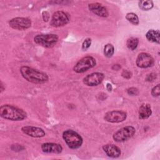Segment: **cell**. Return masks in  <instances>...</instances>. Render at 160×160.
Returning a JSON list of instances; mask_svg holds the SVG:
<instances>
[{"mask_svg": "<svg viewBox=\"0 0 160 160\" xmlns=\"http://www.w3.org/2000/svg\"><path fill=\"white\" fill-rule=\"evenodd\" d=\"M0 116L6 119L11 121H22L26 116V112L22 109L10 104H4L0 108Z\"/></svg>", "mask_w": 160, "mask_h": 160, "instance_id": "cell-1", "label": "cell"}, {"mask_svg": "<svg viewBox=\"0 0 160 160\" xmlns=\"http://www.w3.org/2000/svg\"><path fill=\"white\" fill-rule=\"evenodd\" d=\"M20 72L26 80L32 83H44L48 80V76L46 73L29 66H22L20 69Z\"/></svg>", "mask_w": 160, "mask_h": 160, "instance_id": "cell-2", "label": "cell"}, {"mask_svg": "<svg viewBox=\"0 0 160 160\" xmlns=\"http://www.w3.org/2000/svg\"><path fill=\"white\" fill-rule=\"evenodd\" d=\"M62 138L68 146L71 149H78L82 144V137L72 129L65 131L62 134Z\"/></svg>", "mask_w": 160, "mask_h": 160, "instance_id": "cell-3", "label": "cell"}, {"mask_svg": "<svg viewBox=\"0 0 160 160\" xmlns=\"http://www.w3.org/2000/svg\"><path fill=\"white\" fill-rule=\"evenodd\" d=\"M34 42L44 48H52L58 41V36L54 34H39L34 37Z\"/></svg>", "mask_w": 160, "mask_h": 160, "instance_id": "cell-4", "label": "cell"}, {"mask_svg": "<svg viewBox=\"0 0 160 160\" xmlns=\"http://www.w3.org/2000/svg\"><path fill=\"white\" fill-rule=\"evenodd\" d=\"M96 59L92 56H86L81 59L73 68L77 73H82L96 66Z\"/></svg>", "mask_w": 160, "mask_h": 160, "instance_id": "cell-5", "label": "cell"}, {"mask_svg": "<svg viewBox=\"0 0 160 160\" xmlns=\"http://www.w3.org/2000/svg\"><path fill=\"white\" fill-rule=\"evenodd\" d=\"M135 132L136 129L134 127L131 126H125L114 132L112 138L116 142H123L132 138L135 134Z\"/></svg>", "mask_w": 160, "mask_h": 160, "instance_id": "cell-6", "label": "cell"}, {"mask_svg": "<svg viewBox=\"0 0 160 160\" xmlns=\"http://www.w3.org/2000/svg\"><path fill=\"white\" fill-rule=\"evenodd\" d=\"M69 21V16L68 14L62 11H58L53 14L50 24L54 27H60L66 24Z\"/></svg>", "mask_w": 160, "mask_h": 160, "instance_id": "cell-7", "label": "cell"}, {"mask_svg": "<svg viewBox=\"0 0 160 160\" xmlns=\"http://www.w3.org/2000/svg\"><path fill=\"white\" fill-rule=\"evenodd\" d=\"M10 27L17 30H24L28 29L31 26V21L28 18H15L9 22Z\"/></svg>", "mask_w": 160, "mask_h": 160, "instance_id": "cell-8", "label": "cell"}, {"mask_svg": "<svg viewBox=\"0 0 160 160\" xmlns=\"http://www.w3.org/2000/svg\"><path fill=\"white\" fill-rule=\"evenodd\" d=\"M127 117V114L122 111H111L107 112L104 116V119L109 122L118 123L124 121Z\"/></svg>", "mask_w": 160, "mask_h": 160, "instance_id": "cell-9", "label": "cell"}, {"mask_svg": "<svg viewBox=\"0 0 160 160\" xmlns=\"http://www.w3.org/2000/svg\"><path fill=\"white\" fill-rule=\"evenodd\" d=\"M136 63L137 66L140 68H148L153 65L154 59L148 53L141 52L138 56Z\"/></svg>", "mask_w": 160, "mask_h": 160, "instance_id": "cell-10", "label": "cell"}, {"mask_svg": "<svg viewBox=\"0 0 160 160\" xmlns=\"http://www.w3.org/2000/svg\"><path fill=\"white\" fill-rule=\"evenodd\" d=\"M104 78V76L102 73L93 72L84 77L83 79V82L88 86H95L101 83Z\"/></svg>", "mask_w": 160, "mask_h": 160, "instance_id": "cell-11", "label": "cell"}, {"mask_svg": "<svg viewBox=\"0 0 160 160\" xmlns=\"http://www.w3.org/2000/svg\"><path fill=\"white\" fill-rule=\"evenodd\" d=\"M21 131L26 134L32 138H42L46 135L44 131L40 128L31 126H23Z\"/></svg>", "mask_w": 160, "mask_h": 160, "instance_id": "cell-12", "label": "cell"}, {"mask_svg": "<svg viewBox=\"0 0 160 160\" xmlns=\"http://www.w3.org/2000/svg\"><path fill=\"white\" fill-rule=\"evenodd\" d=\"M88 8L91 12H92L94 14H96L98 16L106 18L108 17L109 15V12L107 8L100 3H91L88 5Z\"/></svg>", "mask_w": 160, "mask_h": 160, "instance_id": "cell-13", "label": "cell"}, {"mask_svg": "<svg viewBox=\"0 0 160 160\" xmlns=\"http://www.w3.org/2000/svg\"><path fill=\"white\" fill-rule=\"evenodd\" d=\"M41 149L44 152L46 153H55L59 154L62 152V146L56 143L46 142L41 145Z\"/></svg>", "mask_w": 160, "mask_h": 160, "instance_id": "cell-14", "label": "cell"}, {"mask_svg": "<svg viewBox=\"0 0 160 160\" xmlns=\"http://www.w3.org/2000/svg\"><path fill=\"white\" fill-rule=\"evenodd\" d=\"M102 149L105 153L111 158H118L121 155V149L114 144H106L103 146Z\"/></svg>", "mask_w": 160, "mask_h": 160, "instance_id": "cell-15", "label": "cell"}, {"mask_svg": "<svg viewBox=\"0 0 160 160\" xmlns=\"http://www.w3.org/2000/svg\"><path fill=\"white\" fill-rule=\"evenodd\" d=\"M152 114L151 107L149 104H142L139 109V118L141 119H148Z\"/></svg>", "mask_w": 160, "mask_h": 160, "instance_id": "cell-16", "label": "cell"}, {"mask_svg": "<svg viewBox=\"0 0 160 160\" xmlns=\"http://www.w3.org/2000/svg\"><path fill=\"white\" fill-rule=\"evenodd\" d=\"M159 30H154L150 29L149 30L146 34V37L149 41L152 42H156L158 44L159 43Z\"/></svg>", "mask_w": 160, "mask_h": 160, "instance_id": "cell-17", "label": "cell"}, {"mask_svg": "<svg viewBox=\"0 0 160 160\" xmlns=\"http://www.w3.org/2000/svg\"><path fill=\"white\" fill-rule=\"evenodd\" d=\"M138 43H139V40L137 38L131 37V38L128 39L127 42H126V46H127L128 48L133 51L137 48Z\"/></svg>", "mask_w": 160, "mask_h": 160, "instance_id": "cell-18", "label": "cell"}, {"mask_svg": "<svg viewBox=\"0 0 160 160\" xmlns=\"http://www.w3.org/2000/svg\"><path fill=\"white\" fill-rule=\"evenodd\" d=\"M139 7L143 11H148L153 8V2L152 1H139Z\"/></svg>", "mask_w": 160, "mask_h": 160, "instance_id": "cell-19", "label": "cell"}, {"mask_svg": "<svg viewBox=\"0 0 160 160\" xmlns=\"http://www.w3.org/2000/svg\"><path fill=\"white\" fill-rule=\"evenodd\" d=\"M126 19L134 25H138L139 24V18L138 16L133 12H129L126 15Z\"/></svg>", "mask_w": 160, "mask_h": 160, "instance_id": "cell-20", "label": "cell"}, {"mask_svg": "<svg viewBox=\"0 0 160 160\" xmlns=\"http://www.w3.org/2000/svg\"><path fill=\"white\" fill-rule=\"evenodd\" d=\"M114 52V46L111 44H107L104 48V54L107 58H111Z\"/></svg>", "mask_w": 160, "mask_h": 160, "instance_id": "cell-21", "label": "cell"}, {"mask_svg": "<svg viewBox=\"0 0 160 160\" xmlns=\"http://www.w3.org/2000/svg\"><path fill=\"white\" fill-rule=\"evenodd\" d=\"M151 94L154 97H158L160 95V88L159 84L155 86L151 90Z\"/></svg>", "mask_w": 160, "mask_h": 160, "instance_id": "cell-22", "label": "cell"}, {"mask_svg": "<svg viewBox=\"0 0 160 160\" xmlns=\"http://www.w3.org/2000/svg\"><path fill=\"white\" fill-rule=\"evenodd\" d=\"M91 44V39L90 38H87L82 42V49L83 50H86L89 48Z\"/></svg>", "mask_w": 160, "mask_h": 160, "instance_id": "cell-23", "label": "cell"}, {"mask_svg": "<svg viewBox=\"0 0 160 160\" xmlns=\"http://www.w3.org/2000/svg\"><path fill=\"white\" fill-rule=\"evenodd\" d=\"M127 92L129 95H131V96H136L139 93V91H138V89L136 88H134V87H132V88H130L129 89H128L127 90Z\"/></svg>", "mask_w": 160, "mask_h": 160, "instance_id": "cell-24", "label": "cell"}, {"mask_svg": "<svg viewBox=\"0 0 160 160\" xmlns=\"http://www.w3.org/2000/svg\"><path fill=\"white\" fill-rule=\"evenodd\" d=\"M122 76L126 79H129L131 77V72L128 70H124L122 73Z\"/></svg>", "mask_w": 160, "mask_h": 160, "instance_id": "cell-25", "label": "cell"}, {"mask_svg": "<svg viewBox=\"0 0 160 160\" xmlns=\"http://www.w3.org/2000/svg\"><path fill=\"white\" fill-rule=\"evenodd\" d=\"M107 89H108V90L109 91H111V89H112V86H111V85L109 84H107Z\"/></svg>", "mask_w": 160, "mask_h": 160, "instance_id": "cell-26", "label": "cell"}]
</instances>
